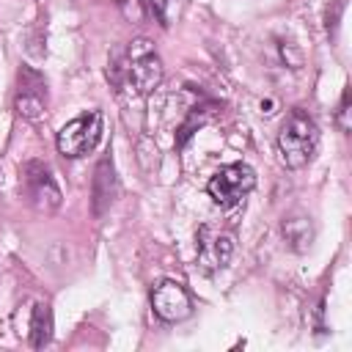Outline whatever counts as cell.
Here are the masks:
<instances>
[{"label": "cell", "mask_w": 352, "mask_h": 352, "mask_svg": "<svg viewBox=\"0 0 352 352\" xmlns=\"http://www.w3.org/2000/svg\"><path fill=\"white\" fill-rule=\"evenodd\" d=\"M280 58L289 69H300L302 66V52L292 44V41H280Z\"/></svg>", "instance_id": "5bb4252c"}, {"label": "cell", "mask_w": 352, "mask_h": 352, "mask_svg": "<svg viewBox=\"0 0 352 352\" xmlns=\"http://www.w3.org/2000/svg\"><path fill=\"white\" fill-rule=\"evenodd\" d=\"M234 242L228 234H214L209 226L198 231V264L206 272H217L231 261Z\"/></svg>", "instance_id": "9c48e42d"}, {"label": "cell", "mask_w": 352, "mask_h": 352, "mask_svg": "<svg viewBox=\"0 0 352 352\" xmlns=\"http://www.w3.org/2000/svg\"><path fill=\"white\" fill-rule=\"evenodd\" d=\"M319 143V129L305 110H292L278 132V151L286 168L297 170L311 162Z\"/></svg>", "instance_id": "6da1fadb"}, {"label": "cell", "mask_w": 352, "mask_h": 352, "mask_svg": "<svg viewBox=\"0 0 352 352\" xmlns=\"http://www.w3.org/2000/svg\"><path fill=\"white\" fill-rule=\"evenodd\" d=\"M118 195V176L110 154H104L94 168V184H91V209L94 217H104Z\"/></svg>", "instance_id": "ba28073f"}, {"label": "cell", "mask_w": 352, "mask_h": 352, "mask_svg": "<svg viewBox=\"0 0 352 352\" xmlns=\"http://www.w3.org/2000/svg\"><path fill=\"white\" fill-rule=\"evenodd\" d=\"M151 308L162 322H184L192 314V300L182 283L162 280L151 289Z\"/></svg>", "instance_id": "52a82bcc"}, {"label": "cell", "mask_w": 352, "mask_h": 352, "mask_svg": "<svg viewBox=\"0 0 352 352\" xmlns=\"http://www.w3.org/2000/svg\"><path fill=\"white\" fill-rule=\"evenodd\" d=\"M126 82L138 94H151L162 82V60L151 38L140 36L129 41L126 50Z\"/></svg>", "instance_id": "7a4b0ae2"}, {"label": "cell", "mask_w": 352, "mask_h": 352, "mask_svg": "<svg viewBox=\"0 0 352 352\" xmlns=\"http://www.w3.org/2000/svg\"><path fill=\"white\" fill-rule=\"evenodd\" d=\"M349 88H344V94H341V102H338V113H336V124H338V129L346 135L349 132Z\"/></svg>", "instance_id": "4fadbf2b"}, {"label": "cell", "mask_w": 352, "mask_h": 352, "mask_svg": "<svg viewBox=\"0 0 352 352\" xmlns=\"http://www.w3.org/2000/svg\"><path fill=\"white\" fill-rule=\"evenodd\" d=\"M253 187H256V170L245 162H231V165L220 168L206 184L209 198L223 209L236 206Z\"/></svg>", "instance_id": "3957f363"}, {"label": "cell", "mask_w": 352, "mask_h": 352, "mask_svg": "<svg viewBox=\"0 0 352 352\" xmlns=\"http://www.w3.org/2000/svg\"><path fill=\"white\" fill-rule=\"evenodd\" d=\"M52 338V314L47 302H36L33 316H30V346L41 349Z\"/></svg>", "instance_id": "8fae6325"}, {"label": "cell", "mask_w": 352, "mask_h": 352, "mask_svg": "<svg viewBox=\"0 0 352 352\" xmlns=\"http://www.w3.org/2000/svg\"><path fill=\"white\" fill-rule=\"evenodd\" d=\"M99 138H102V113L91 110L85 116L72 118L58 132V151L63 157H82L99 143Z\"/></svg>", "instance_id": "5b68a950"}, {"label": "cell", "mask_w": 352, "mask_h": 352, "mask_svg": "<svg viewBox=\"0 0 352 352\" xmlns=\"http://www.w3.org/2000/svg\"><path fill=\"white\" fill-rule=\"evenodd\" d=\"M118 8L124 14V19H129V22H143V16H146L143 0H118Z\"/></svg>", "instance_id": "7c38bea8"}, {"label": "cell", "mask_w": 352, "mask_h": 352, "mask_svg": "<svg viewBox=\"0 0 352 352\" xmlns=\"http://www.w3.org/2000/svg\"><path fill=\"white\" fill-rule=\"evenodd\" d=\"M280 231H283V239L289 242V248L294 253H305L314 242V226L305 214H289L283 217L280 223Z\"/></svg>", "instance_id": "30bf717a"}, {"label": "cell", "mask_w": 352, "mask_h": 352, "mask_svg": "<svg viewBox=\"0 0 352 352\" xmlns=\"http://www.w3.org/2000/svg\"><path fill=\"white\" fill-rule=\"evenodd\" d=\"M44 110H47V82L36 69L22 66L16 74V113L28 121H38Z\"/></svg>", "instance_id": "8992f818"}, {"label": "cell", "mask_w": 352, "mask_h": 352, "mask_svg": "<svg viewBox=\"0 0 352 352\" xmlns=\"http://www.w3.org/2000/svg\"><path fill=\"white\" fill-rule=\"evenodd\" d=\"M22 187H25V195L30 201L33 209L38 212H55L60 206V187L50 170V165L38 162V160H30L22 165Z\"/></svg>", "instance_id": "277c9868"}]
</instances>
